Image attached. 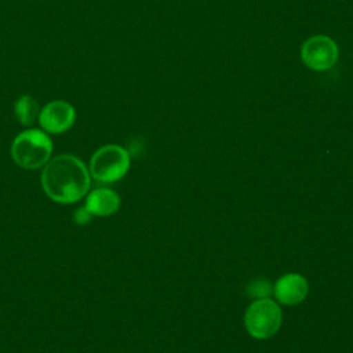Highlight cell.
I'll return each mask as SVG.
<instances>
[{
  "mask_svg": "<svg viewBox=\"0 0 353 353\" xmlns=\"http://www.w3.org/2000/svg\"><path fill=\"white\" fill-rule=\"evenodd\" d=\"M40 183L52 201L73 204L87 196L91 186V175L79 157L58 154L51 157L43 167Z\"/></svg>",
  "mask_w": 353,
  "mask_h": 353,
  "instance_id": "obj_1",
  "label": "cell"
},
{
  "mask_svg": "<svg viewBox=\"0 0 353 353\" xmlns=\"http://www.w3.org/2000/svg\"><path fill=\"white\" fill-rule=\"evenodd\" d=\"M92 216H94V215L87 210V207H85V205H81V207H79V208L74 211V214H73V221H74V223H77V225H80V226H84V225H87V223L91 222Z\"/></svg>",
  "mask_w": 353,
  "mask_h": 353,
  "instance_id": "obj_11",
  "label": "cell"
},
{
  "mask_svg": "<svg viewBox=\"0 0 353 353\" xmlns=\"http://www.w3.org/2000/svg\"><path fill=\"white\" fill-rule=\"evenodd\" d=\"M130 153L119 145H105L95 150L90 160V175L101 183L121 179L130 168Z\"/></svg>",
  "mask_w": 353,
  "mask_h": 353,
  "instance_id": "obj_3",
  "label": "cell"
},
{
  "mask_svg": "<svg viewBox=\"0 0 353 353\" xmlns=\"http://www.w3.org/2000/svg\"><path fill=\"white\" fill-rule=\"evenodd\" d=\"M11 157L25 170H37L47 164L52 154L50 134L41 128H26L19 132L11 143Z\"/></svg>",
  "mask_w": 353,
  "mask_h": 353,
  "instance_id": "obj_2",
  "label": "cell"
},
{
  "mask_svg": "<svg viewBox=\"0 0 353 353\" xmlns=\"http://www.w3.org/2000/svg\"><path fill=\"white\" fill-rule=\"evenodd\" d=\"M339 57L336 43L324 34L309 37L301 46V59L312 70L324 72L331 69Z\"/></svg>",
  "mask_w": 353,
  "mask_h": 353,
  "instance_id": "obj_5",
  "label": "cell"
},
{
  "mask_svg": "<svg viewBox=\"0 0 353 353\" xmlns=\"http://www.w3.org/2000/svg\"><path fill=\"white\" fill-rule=\"evenodd\" d=\"M273 291V287L272 284L265 280V279H258V280H254L248 284L247 287V295L250 298H254V299H265V298H269V295L272 294Z\"/></svg>",
  "mask_w": 353,
  "mask_h": 353,
  "instance_id": "obj_10",
  "label": "cell"
},
{
  "mask_svg": "<svg viewBox=\"0 0 353 353\" xmlns=\"http://www.w3.org/2000/svg\"><path fill=\"white\" fill-rule=\"evenodd\" d=\"M119 194L109 188H98L87 193L85 207L94 216H110L120 208Z\"/></svg>",
  "mask_w": 353,
  "mask_h": 353,
  "instance_id": "obj_8",
  "label": "cell"
},
{
  "mask_svg": "<svg viewBox=\"0 0 353 353\" xmlns=\"http://www.w3.org/2000/svg\"><path fill=\"white\" fill-rule=\"evenodd\" d=\"M281 321V309L270 298L255 299L248 306L244 316L245 330L255 339H268L273 336L280 330Z\"/></svg>",
  "mask_w": 353,
  "mask_h": 353,
  "instance_id": "obj_4",
  "label": "cell"
},
{
  "mask_svg": "<svg viewBox=\"0 0 353 353\" xmlns=\"http://www.w3.org/2000/svg\"><path fill=\"white\" fill-rule=\"evenodd\" d=\"M76 120V109L63 99H54L40 109L39 125L47 134L66 132Z\"/></svg>",
  "mask_w": 353,
  "mask_h": 353,
  "instance_id": "obj_6",
  "label": "cell"
},
{
  "mask_svg": "<svg viewBox=\"0 0 353 353\" xmlns=\"http://www.w3.org/2000/svg\"><path fill=\"white\" fill-rule=\"evenodd\" d=\"M14 113H15L17 120L22 125L32 127L34 124V121L39 120L40 106L32 95L23 94L17 98V101L14 103Z\"/></svg>",
  "mask_w": 353,
  "mask_h": 353,
  "instance_id": "obj_9",
  "label": "cell"
},
{
  "mask_svg": "<svg viewBox=\"0 0 353 353\" xmlns=\"http://www.w3.org/2000/svg\"><path fill=\"white\" fill-rule=\"evenodd\" d=\"M309 292V284L306 279L298 273H288L280 277L273 287L276 299L283 305H298Z\"/></svg>",
  "mask_w": 353,
  "mask_h": 353,
  "instance_id": "obj_7",
  "label": "cell"
}]
</instances>
